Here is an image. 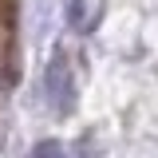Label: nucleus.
Listing matches in <instances>:
<instances>
[{"label": "nucleus", "mask_w": 158, "mask_h": 158, "mask_svg": "<svg viewBox=\"0 0 158 158\" xmlns=\"http://www.w3.org/2000/svg\"><path fill=\"white\" fill-rule=\"evenodd\" d=\"M44 95H48V103L56 111H67V103H71V67H67L63 56H56L48 63V71H44Z\"/></svg>", "instance_id": "obj_1"}, {"label": "nucleus", "mask_w": 158, "mask_h": 158, "mask_svg": "<svg viewBox=\"0 0 158 158\" xmlns=\"http://www.w3.org/2000/svg\"><path fill=\"white\" fill-rule=\"evenodd\" d=\"M32 158H67V154H63L59 142H40L36 150H32Z\"/></svg>", "instance_id": "obj_2"}]
</instances>
